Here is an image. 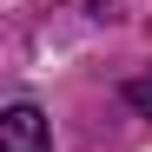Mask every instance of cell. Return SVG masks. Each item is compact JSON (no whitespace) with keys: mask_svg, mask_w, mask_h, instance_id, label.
Returning <instances> with one entry per match:
<instances>
[{"mask_svg":"<svg viewBox=\"0 0 152 152\" xmlns=\"http://www.w3.org/2000/svg\"><path fill=\"white\" fill-rule=\"evenodd\" d=\"M0 152H53V132H46V113L40 106H7L0 113Z\"/></svg>","mask_w":152,"mask_h":152,"instance_id":"obj_1","label":"cell"},{"mask_svg":"<svg viewBox=\"0 0 152 152\" xmlns=\"http://www.w3.org/2000/svg\"><path fill=\"white\" fill-rule=\"evenodd\" d=\"M126 99H132V106H139V113L152 119V73H139V80H132V86H126Z\"/></svg>","mask_w":152,"mask_h":152,"instance_id":"obj_2","label":"cell"}]
</instances>
